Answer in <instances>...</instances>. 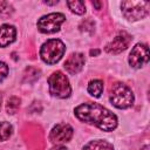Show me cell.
<instances>
[{"label":"cell","mask_w":150,"mask_h":150,"mask_svg":"<svg viewBox=\"0 0 150 150\" xmlns=\"http://www.w3.org/2000/svg\"><path fill=\"white\" fill-rule=\"evenodd\" d=\"M7 75H8V66L5 62L0 61V82L2 80H5L7 77Z\"/></svg>","instance_id":"18"},{"label":"cell","mask_w":150,"mask_h":150,"mask_svg":"<svg viewBox=\"0 0 150 150\" xmlns=\"http://www.w3.org/2000/svg\"><path fill=\"white\" fill-rule=\"evenodd\" d=\"M75 116L88 124H94L103 131H112L117 127V117L110 110L98 103H82L74 110Z\"/></svg>","instance_id":"1"},{"label":"cell","mask_w":150,"mask_h":150,"mask_svg":"<svg viewBox=\"0 0 150 150\" xmlns=\"http://www.w3.org/2000/svg\"><path fill=\"white\" fill-rule=\"evenodd\" d=\"M50 150H68V149L64 148V146H62V145H55V146H53Z\"/></svg>","instance_id":"19"},{"label":"cell","mask_w":150,"mask_h":150,"mask_svg":"<svg viewBox=\"0 0 150 150\" xmlns=\"http://www.w3.org/2000/svg\"><path fill=\"white\" fill-rule=\"evenodd\" d=\"M100 53V50H90V55L93 56V55H96V54H98Z\"/></svg>","instance_id":"21"},{"label":"cell","mask_w":150,"mask_h":150,"mask_svg":"<svg viewBox=\"0 0 150 150\" xmlns=\"http://www.w3.org/2000/svg\"><path fill=\"white\" fill-rule=\"evenodd\" d=\"M149 61V48L145 43H137L129 54V64L132 68H141Z\"/></svg>","instance_id":"7"},{"label":"cell","mask_w":150,"mask_h":150,"mask_svg":"<svg viewBox=\"0 0 150 150\" xmlns=\"http://www.w3.org/2000/svg\"><path fill=\"white\" fill-rule=\"evenodd\" d=\"M66 52V46L60 39H50L46 41L40 49V57L47 64L59 62Z\"/></svg>","instance_id":"2"},{"label":"cell","mask_w":150,"mask_h":150,"mask_svg":"<svg viewBox=\"0 0 150 150\" xmlns=\"http://www.w3.org/2000/svg\"><path fill=\"white\" fill-rule=\"evenodd\" d=\"M132 38L129 35L127 32H120L107 46H105V52L109 54H118L123 50H125L131 42Z\"/></svg>","instance_id":"9"},{"label":"cell","mask_w":150,"mask_h":150,"mask_svg":"<svg viewBox=\"0 0 150 150\" xmlns=\"http://www.w3.org/2000/svg\"><path fill=\"white\" fill-rule=\"evenodd\" d=\"M13 11L14 9H13V7L9 2H7V1H1L0 2V15L1 16L7 18L13 13Z\"/></svg>","instance_id":"17"},{"label":"cell","mask_w":150,"mask_h":150,"mask_svg":"<svg viewBox=\"0 0 150 150\" xmlns=\"http://www.w3.org/2000/svg\"><path fill=\"white\" fill-rule=\"evenodd\" d=\"M103 82L101 80H91L88 84V93L94 97H100L103 91Z\"/></svg>","instance_id":"13"},{"label":"cell","mask_w":150,"mask_h":150,"mask_svg":"<svg viewBox=\"0 0 150 150\" xmlns=\"http://www.w3.org/2000/svg\"><path fill=\"white\" fill-rule=\"evenodd\" d=\"M13 131V127L8 122H0V141H7Z\"/></svg>","instance_id":"15"},{"label":"cell","mask_w":150,"mask_h":150,"mask_svg":"<svg viewBox=\"0 0 150 150\" xmlns=\"http://www.w3.org/2000/svg\"><path fill=\"white\" fill-rule=\"evenodd\" d=\"M150 2L148 1H123L121 4L122 13L125 19L137 21L149 14Z\"/></svg>","instance_id":"5"},{"label":"cell","mask_w":150,"mask_h":150,"mask_svg":"<svg viewBox=\"0 0 150 150\" xmlns=\"http://www.w3.org/2000/svg\"><path fill=\"white\" fill-rule=\"evenodd\" d=\"M83 66H84V55L82 53H73L63 64L64 69L71 75H75L79 71H81Z\"/></svg>","instance_id":"10"},{"label":"cell","mask_w":150,"mask_h":150,"mask_svg":"<svg viewBox=\"0 0 150 150\" xmlns=\"http://www.w3.org/2000/svg\"><path fill=\"white\" fill-rule=\"evenodd\" d=\"M0 108H1V95H0Z\"/></svg>","instance_id":"23"},{"label":"cell","mask_w":150,"mask_h":150,"mask_svg":"<svg viewBox=\"0 0 150 150\" xmlns=\"http://www.w3.org/2000/svg\"><path fill=\"white\" fill-rule=\"evenodd\" d=\"M20 107V98L16 96H12L8 98L7 104H6V110L8 114H15Z\"/></svg>","instance_id":"16"},{"label":"cell","mask_w":150,"mask_h":150,"mask_svg":"<svg viewBox=\"0 0 150 150\" xmlns=\"http://www.w3.org/2000/svg\"><path fill=\"white\" fill-rule=\"evenodd\" d=\"M67 6L69 7V9L75 13V14H84L86 13V4L83 1L80 0H73V1H67Z\"/></svg>","instance_id":"14"},{"label":"cell","mask_w":150,"mask_h":150,"mask_svg":"<svg viewBox=\"0 0 150 150\" xmlns=\"http://www.w3.org/2000/svg\"><path fill=\"white\" fill-rule=\"evenodd\" d=\"M141 150H149V145H144V146H143Z\"/></svg>","instance_id":"22"},{"label":"cell","mask_w":150,"mask_h":150,"mask_svg":"<svg viewBox=\"0 0 150 150\" xmlns=\"http://www.w3.org/2000/svg\"><path fill=\"white\" fill-rule=\"evenodd\" d=\"M73 131L74 130L69 124L59 123L52 129L49 134V141L56 145H60L62 143L70 141V138L73 137Z\"/></svg>","instance_id":"8"},{"label":"cell","mask_w":150,"mask_h":150,"mask_svg":"<svg viewBox=\"0 0 150 150\" xmlns=\"http://www.w3.org/2000/svg\"><path fill=\"white\" fill-rule=\"evenodd\" d=\"M134 93L124 83H115L110 91V102L118 109L130 108L134 103Z\"/></svg>","instance_id":"3"},{"label":"cell","mask_w":150,"mask_h":150,"mask_svg":"<svg viewBox=\"0 0 150 150\" xmlns=\"http://www.w3.org/2000/svg\"><path fill=\"white\" fill-rule=\"evenodd\" d=\"M48 86H49V93L59 98H67L71 94V87L69 84V81L67 76L57 70L54 71L48 77Z\"/></svg>","instance_id":"4"},{"label":"cell","mask_w":150,"mask_h":150,"mask_svg":"<svg viewBox=\"0 0 150 150\" xmlns=\"http://www.w3.org/2000/svg\"><path fill=\"white\" fill-rule=\"evenodd\" d=\"M66 20V16L62 13H50L47 15H43L38 21V29L41 33L50 34L55 33L60 29V26Z\"/></svg>","instance_id":"6"},{"label":"cell","mask_w":150,"mask_h":150,"mask_svg":"<svg viewBox=\"0 0 150 150\" xmlns=\"http://www.w3.org/2000/svg\"><path fill=\"white\" fill-rule=\"evenodd\" d=\"M16 29L12 25H2L0 26V47H7L12 42L15 41Z\"/></svg>","instance_id":"11"},{"label":"cell","mask_w":150,"mask_h":150,"mask_svg":"<svg viewBox=\"0 0 150 150\" xmlns=\"http://www.w3.org/2000/svg\"><path fill=\"white\" fill-rule=\"evenodd\" d=\"M91 4H93V6H96V7H97V9H100V7H101V2H97V1H93Z\"/></svg>","instance_id":"20"},{"label":"cell","mask_w":150,"mask_h":150,"mask_svg":"<svg viewBox=\"0 0 150 150\" xmlns=\"http://www.w3.org/2000/svg\"><path fill=\"white\" fill-rule=\"evenodd\" d=\"M83 150H114V146L111 143L103 141V139H94L87 143L83 148Z\"/></svg>","instance_id":"12"}]
</instances>
